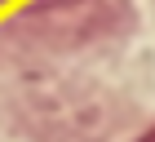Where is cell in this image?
Instances as JSON below:
<instances>
[{"label":"cell","instance_id":"obj_1","mask_svg":"<svg viewBox=\"0 0 155 142\" xmlns=\"http://www.w3.org/2000/svg\"><path fill=\"white\" fill-rule=\"evenodd\" d=\"M137 142H155V124H151V129H146V133H142Z\"/></svg>","mask_w":155,"mask_h":142},{"label":"cell","instance_id":"obj_2","mask_svg":"<svg viewBox=\"0 0 155 142\" xmlns=\"http://www.w3.org/2000/svg\"><path fill=\"white\" fill-rule=\"evenodd\" d=\"M0 5H9V0H0Z\"/></svg>","mask_w":155,"mask_h":142}]
</instances>
